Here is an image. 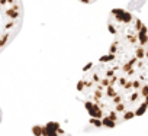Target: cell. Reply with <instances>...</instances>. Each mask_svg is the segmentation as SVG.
<instances>
[{"label": "cell", "mask_w": 148, "mask_h": 136, "mask_svg": "<svg viewBox=\"0 0 148 136\" xmlns=\"http://www.w3.org/2000/svg\"><path fill=\"white\" fill-rule=\"evenodd\" d=\"M113 36L106 55L90 62L77 84L90 123L115 127L148 109V29L125 9L108 16Z\"/></svg>", "instance_id": "1"}, {"label": "cell", "mask_w": 148, "mask_h": 136, "mask_svg": "<svg viewBox=\"0 0 148 136\" xmlns=\"http://www.w3.org/2000/svg\"><path fill=\"white\" fill-rule=\"evenodd\" d=\"M0 49H5L19 33L23 22L22 0H0Z\"/></svg>", "instance_id": "2"}, {"label": "cell", "mask_w": 148, "mask_h": 136, "mask_svg": "<svg viewBox=\"0 0 148 136\" xmlns=\"http://www.w3.org/2000/svg\"><path fill=\"white\" fill-rule=\"evenodd\" d=\"M79 2H82V3H86V5H92V3L97 2V0H79Z\"/></svg>", "instance_id": "3"}]
</instances>
